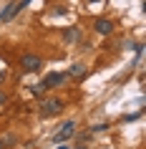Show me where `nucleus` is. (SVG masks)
<instances>
[{
    "mask_svg": "<svg viewBox=\"0 0 146 149\" xmlns=\"http://www.w3.org/2000/svg\"><path fill=\"white\" fill-rule=\"evenodd\" d=\"M0 79H3V73H0Z\"/></svg>",
    "mask_w": 146,
    "mask_h": 149,
    "instance_id": "15",
    "label": "nucleus"
},
{
    "mask_svg": "<svg viewBox=\"0 0 146 149\" xmlns=\"http://www.w3.org/2000/svg\"><path fill=\"white\" fill-rule=\"evenodd\" d=\"M61 144H63V141H61ZM58 149H71V147H68V144H63V147H58Z\"/></svg>",
    "mask_w": 146,
    "mask_h": 149,
    "instance_id": "12",
    "label": "nucleus"
},
{
    "mask_svg": "<svg viewBox=\"0 0 146 149\" xmlns=\"http://www.w3.org/2000/svg\"><path fill=\"white\" fill-rule=\"evenodd\" d=\"M83 73H86V66H83V63H76V66H71V68H68V76H76V79H81Z\"/></svg>",
    "mask_w": 146,
    "mask_h": 149,
    "instance_id": "7",
    "label": "nucleus"
},
{
    "mask_svg": "<svg viewBox=\"0 0 146 149\" xmlns=\"http://www.w3.org/2000/svg\"><path fill=\"white\" fill-rule=\"evenodd\" d=\"M28 3H30V0H18V3H10V8H5L3 13H0V23H5V20H13V18H15L18 13H20L25 5H28Z\"/></svg>",
    "mask_w": 146,
    "mask_h": 149,
    "instance_id": "2",
    "label": "nucleus"
},
{
    "mask_svg": "<svg viewBox=\"0 0 146 149\" xmlns=\"http://www.w3.org/2000/svg\"><path fill=\"white\" fill-rule=\"evenodd\" d=\"M93 28H96V33H101V36H108V33L113 31V23H111L108 18H98Z\"/></svg>",
    "mask_w": 146,
    "mask_h": 149,
    "instance_id": "6",
    "label": "nucleus"
},
{
    "mask_svg": "<svg viewBox=\"0 0 146 149\" xmlns=\"http://www.w3.org/2000/svg\"><path fill=\"white\" fill-rule=\"evenodd\" d=\"M0 149H3V141H0Z\"/></svg>",
    "mask_w": 146,
    "mask_h": 149,
    "instance_id": "14",
    "label": "nucleus"
},
{
    "mask_svg": "<svg viewBox=\"0 0 146 149\" xmlns=\"http://www.w3.org/2000/svg\"><path fill=\"white\" fill-rule=\"evenodd\" d=\"M63 38L68 40V43H76L78 40V28H68V31L63 33Z\"/></svg>",
    "mask_w": 146,
    "mask_h": 149,
    "instance_id": "8",
    "label": "nucleus"
},
{
    "mask_svg": "<svg viewBox=\"0 0 146 149\" xmlns=\"http://www.w3.org/2000/svg\"><path fill=\"white\" fill-rule=\"evenodd\" d=\"M106 129H108V124H96L93 126V132H106Z\"/></svg>",
    "mask_w": 146,
    "mask_h": 149,
    "instance_id": "10",
    "label": "nucleus"
},
{
    "mask_svg": "<svg viewBox=\"0 0 146 149\" xmlns=\"http://www.w3.org/2000/svg\"><path fill=\"white\" fill-rule=\"evenodd\" d=\"M91 3H98V0H91Z\"/></svg>",
    "mask_w": 146,
    "mask_h": 149,
    "instance_id": "13",
    "label": "nucleus"
},
{
    "mask_svg": "<svg viewBox=\"0 0 146 149\" xmlns=\"http://www.w3.org/2000/svg\"><path fill=\"white\" fill-rule=\"evenodd\" d=\"M8 101V94H3V91H0V104H5Z\"/></svg>",
    "mask_w": 146,
    "mask_h": 149,
    "instance_id": "11",
    "label": "nucleus"
},
{
    "mask_svg": "<svg viewBox=\"0 0 146 149\" xmlns=\"http://www.w3.org/2000/svg\"><path fill=\"white\" fill-rule=\"evenodd\" d=\"M73 134H76V124H73V121H66V124H61V129L53 134V141H58V144H61V141H68Z\"/></svg>",
    "mask_w": 146,
    "mask_h": 149,
    "instance_id": "3",
    "label": "nucleus"
},
{
    "mask_svg": "<svg viewBox=\"0 0 146 149\" xmlns=\"http://www.w3.org/2000/svg\"><path fill=\"white\" fill-rule=\"evenodd\" d=\"M43 91H46V86H43V84H35V86H33V94H35V96H40Z\"/></svg>",
    "mask_w": 146,
    "mask_h": 149,
    "instance_id": "9",
    "label": "nucleus"
},
{
    "mask_svg": "<svg viewBox=\"0 0 146 149\" xmlns=\"http://www.w3.org/2000/svg\"><path fill=\"white\" fill-rule=\"evenodd\" d=\"M63 106H66L63 99H46V101L40 104V114L43 116H55V114L63 111Z\"/></svg>",
    "mask_w": 146,
    "mask_h": 149,
    "instance_id": "1",
    "label": "nucleus"
},
{
    "mask_svg": "<svg viewBox=\"0 0 146 149\" xmlns=\"http://www.w3.org/2000/svg\"><path fill=\"white\" fill-rule=\"evenodd\" d=\"M20 66H23L25 71H38L40 66H43V61H40L38 56H33V53H28V56H23V61H20Z\"/></svg>",
    "mask_w": 146,
    "mask_h": 149,
    "instance_id": "5",
    "label": "nucleus"
},
{
    "mask_svg": "<svg viewBox=\"0 0 146 149\" xmlns=\"http://www.w3.org/2000/svg\"><path fill=\"white\" fill-rule=\"evenodd\" d=\"M66 79H68V73H48V76L40 81V84H43L46 88H55V86H61Z\"/></svg>",
    "mask_w": 146,
    "mask_h": 149,
    "instance_id": "4",
    "label": "nucleus"
}]
</instances>
